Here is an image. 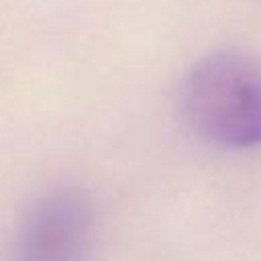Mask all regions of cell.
<instances>
[{
    "instance_id": "obj_1",
    "label": "cell",
    "mask_w": 261,
    "mask_h": 261,
    "mask_svg": "<svg viewBox=\"0 0 261 261\" xmlns=\"http://www.w3.org/2000/svg\"><path fill=\"white\" fill-rule=\"evenodd\" d=\"M179 106L188 126L212 145H261V65L239 51H214L184 75Z\"/></svg>"
},
{
    "instance_id": "obj_2",
    "label": "cell",
    "mask_w": 261,
    "mask_h": 261,
    "mask_svg": "<svg viewBox=\"0 0 261 261\" xmlns=\"http://www.w3.org/2000/svg\"><path fill=\"white\" fill-rule=\"evenodd\" d=\"M94 208L75 188H61L39 198L24 214L12 261H90Z\"/></svg>"
}]
</instances>
